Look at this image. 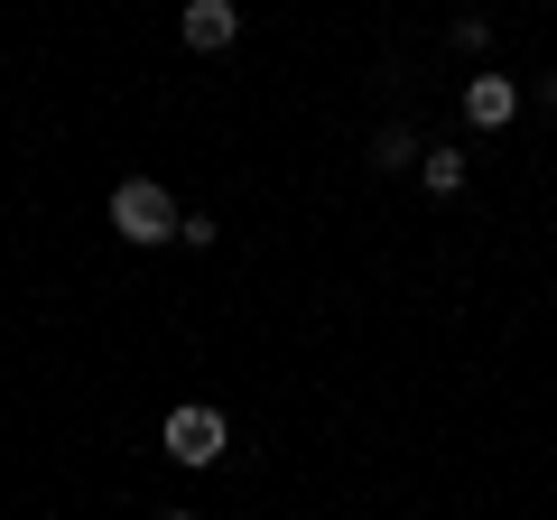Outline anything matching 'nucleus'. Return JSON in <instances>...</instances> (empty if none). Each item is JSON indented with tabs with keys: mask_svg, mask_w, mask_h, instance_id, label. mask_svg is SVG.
Segmentation results:
<instances>
[{
	"mask_svg": "<svg viewBox=\"0 0 557 520\" xmlns=\"http://www.w3.org/2000/svg\"><path fill=\"white\" fill-rule=\"evenodd\" d=\"M177 223H186V214L168 205V186H149V177H131V186L112 196V233H121V242H168Z\"/></svg>",
	"mask_w": 557,
	"mask_h": 520,
	"instance_id": "obj_1",
	"label": "nucleus"
},
{
	"mask_svg": "<svg viewBox=\"0 0 557 520\" xmlns=\"http://www.w3.org/2000/svg\"><path fill=\"white\" fill-rule=\"evenodd\" d=\"M168 456L177 465H214L223 456V419L214 409H177V419H168Z\"/></svg>",
	"mask_w": 557,
	"mask_h": 520,
	"instance_id": "obj_2",
	"label": "nucleus"
},
{
	"mask_svg": "<svg viewBox=\"0 0 557 520\" xmlns=\"http://www.w3.org/2000/svg\"><path fill=\"white\" fill-rule=\"evenodd\" d=\"M233 38H242V10H233V0H196V10H186V47H196V57H223Z\"/></svg>",
	"mask_w": 557,
	"mask_h": 520,
	"instance_id": "obj_3",
	"label": "nucleus"
},
{
	"mask_svg": "<svg viewBox=\"0 0 557 520\" xmlns=\"http://www.w3.org/2000/svg\"><path fill=\"white\" fill-rule=\"evenodd\" d=\"M465 112H474L483 131H502V121L520 112V94H511V84H502V75H474V94H465Z\"/></svg>",
	"mask_w": 557,
	"mask_h": 520,
	"instance_id": "obj_4",
	"label": "nucleus"
},
{
	"mask_svg": "<svg viewBox=\"0 0 557 520\" xmlns=\"http://www.w3.org/2000/svg\"><path fill=\"white\" fill-rule=\"evenodd\" d=\"M456 186H465V159L456 149H428V196H456Z\"/></svg>",
	"mask_w": 557,
	"mask_h": 520,
	"instance_id": "obj_5",
	"label": "nucleus"
},
{
	"mask_svg": "<svg viewBox=\"0 0 557 520\" xmlns=\"http://www.w3.org/2000/svg\"><path fill=\"white\" fill-rule=\"evenodd\" d=\"M409 149H418L409 131H381V140H372V168H399V159H409Z\"/></svg>",
	"mask_w": 557,
	"mask_h": 520,
	"instance_id": "obj_6",
	"label": "nucleus"
},
{
	"mask_svg": "<svg viewBox=\"0 0 557 520\" xmlns=\"http://www.w3.org/2000/svg\"><path fill=\"white\" fill-rule=\"evenodd\" d=\"M168 520H196V511H168Z\"/></svg>",
	"mask_w": 557,
	"mask_h": 520,
	"instance_id": "obj_7",
	"label": "nucleus"
}]
</instances>
